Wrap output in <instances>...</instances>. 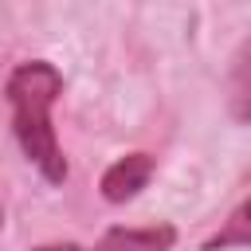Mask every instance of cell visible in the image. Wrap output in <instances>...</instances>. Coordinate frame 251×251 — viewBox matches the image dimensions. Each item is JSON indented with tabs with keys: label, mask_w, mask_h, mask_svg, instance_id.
<instances>
[{
	"label": "cell",
	"mask_w": 251,
	"mask_h": 251,
	"mask_svg": "<svg viewBox=\"0 0 251 251\" xmlns=\"http://www.w3.org/2000/svg\"><path fill=\"white\" fill-rule=\"evenodd\" d=\"M4 94L12 106V133L24 149V157L43 173L47 184H63L67 180V157H63V145H59L55 126H51V106L63 94L59 67L47 59L20 63L8 75Z\"/></svg>",
	"instance_id": "1"
},
{
	"label": "cell",
	"mask_w": 251,
	"mask_h": 251,
	"mask_svg": "<svg viewBox=\"0 0 251 251\" xmlns=\"http://www.w3.org/2000/svg\"><path fill=\"white\" fill-rule=\"evenodd\" d=\"M153 173H157V157L153 153H126L102 173L98 192H102L106 204H126L153 180Z\"/></svg>",
	"instance_id": "2"
},
{
	"label": "cell",
	"mask_w": 251,
	"mask_h": 251,
	"mask_svg": "<svg viewBox=\"0 0 251 251\" xmlns=\"http://www.w3.org/2000/svg\"><path fill=\"white\" fill-rule=\"evenodd\" d=\"M176 227L173 224H145V227H106L94 251H173Z\"/></svg>",
	"instance_id": "3"
},
{
	"label": "cell",
	"mask_w": 251,
	"mask_h": 251,
	"mask_svg": "<svg viewBox=\"0 0 251 251\" xmlns=\"http://www.w3.org/2000/svg\"><path fill=\"white\" fill-rule=\"evenodd\" d=\"M227 110L235 122L251 126V35L239 43L227 67Z\"/></svg>",
	"instance_id": "4"
},
{
	"label": "cell",
	"mask_w": 251,
	"mask_h": 251,
	"mask_svg": "<svg viewBox=\"0 0 251 251\" xmlns=\"http://www.w3.org/2000/svg\"><path fill=\"white\" fill-rule=\"evenodd\" d=\"M231 247H251V196H247V200L220 224L216 235L204 239L200 251H231Z\"/></svg>",
	"instance_id": "5"
},
{
	"label": "cell",
	"mask_w": 251,
	"mask_h": 251,
	"mask_svg": "<svg viewBox=\"0 0 251 251\" xmlns=\"http://www.w3.org/2000/svg\"><path fill=\"white\" fill-rule=\"evenodd\" d=\"M31 251H86L78 243H43V247H31Z\"/></svg>",
	"instance_id": "6"
},
{
	"label": "cell",
	"mask_w": 251,
	"mask_h": 251,
	"mask_svg": "<svg viewBox=\"0 0 251 251\" xmlns=\"http://www.w3.org/2000/svg\"><path fill=\"white\" fill-rule=\"evenodd\" d=\"M0 227H4V204H0Z\"/></svg>",
	"instance_id": "7"
}]
</instances>
